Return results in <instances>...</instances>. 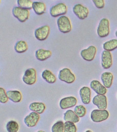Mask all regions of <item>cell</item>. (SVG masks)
<instances>
[{
    "instance_id": "cell-9",
    "label": "cell",
    "mask_w": 117,
    "mask_h": 132,
    "mask_svg": "<svg viewBox=\"0 0 117 132\" xmlns=\"http://www.w3.org/2000/svg\"><path fill=\"white\" fill-rule=\"evenodd\" d=\"M74 13L76 15L80 20H85L87 18L89 14L88 8L81 4H76L73 8Z\"/></svg>"
},
{
    "instance_id": "cell-18",
    "label": "cell",
    "mask_w": 117,
    "mask_h": 132,
    "mask_svg": "<svg viewBox=\"0 0 117 132\" xmlns=\"http://www.w3.org/2000/svg\"><path fill=\"white\" fill-rule=\"evenodd\" d=\"M102 82L106 88H110L112 85L114 76L111 72H105L103 73L101 77Z\"/></svg>"
},
{
    "instance_id": "cell-31",
    "label": "cell",
    "mask_w": 117,
    "mask_h": 132,
    "mask_svg": "<svg viewBox=\"0 0 117 132\" xmlns=\"http://www.w3.org/2000/svg\"><path fill=\"white\" fill-rule=\"evenodd\" d=\"M8 98L5 89L0 88V102L2 104H5L8 101Z\"/></svg>"
},
{
    "instance_id": "cell-7",
    "label": "cell",
    "mask_w": 117,
    "mask_h": 132,
    "mask_svg": "<svg viewBox=\"0 0 117 132\" xmlns=\"http://www.w3.org/2000/svg\"><path fill=\"white\" fill-rule=\"evenodd\" d=\"M23 81L28 85H33L37 81V73L34 68H30L27 69L24 73L23 78Z\"/></svg>"
},
{
    "instance_id": "cell-19",
    "label": "cell",
    "mask_w": 117,
    "mask_h": 132,
    "mask_svg": "<svg viewBox=\"0 0 117 132\" xmlns=\"http://www.w3.org/2000/svg\"><path fill=\"white\" fill-rule=\"evenodd\" d=\"M8 99L14 103H20L22 100L23 96L18 90H9L6 92Z\"/></svg>"
},
{
    "instance_id": "cell-1",
    "label": "cell",
    "mask_w": 117,
    "mask_h": 132,
    "mask_svg": "<svg viewBox=\"0 0 117 132\" xmlns=\"http://www.w3.org/2000/svg\"><path fill=\"white\" fill-rule=\"evenodd\" d=\"M57 24L59 30L64 34L69 33L72 30V25L69 18L62 15L57 19Z\"/></svg>"
},
{
    "instance_id": "cell-2",
    "label": "cell",
    "mask_w": 117,
    "mask_h": 132,
    "mask_svg": "<svg viewBox=\"0 0 117 132\" xmlns=\"http://www.w3.org/2000/svg\"><path fill=\"white\" fill-rule=\"evenodd\" d=\"M109 113L106 110L95 109L92 111L91 119L94 122H100L107 120Z\"/></svg>"
},
{
    "instance_id": "cell-10",
    "label": "cell",
    "mask_w": 117,
    "mask_h": 132,
    "mask_svg": "<svg viewBox=\"0 0 117 132\" xmlns=\"http://www.w3.org/2000/svg\"><path fill=\"white\" fill-rule=\"evenodd\" d=\"M97 50L96 47L91 45L86 49L82 50L80 53L81 56L84 60L87 61H92L94 60L96 55Z\"/></svg>"
},
{
    "instance_id": "cell-23",
    "label": "cell",
    "mask_w": 117,
    "mask_h": 132,
    "mask_svg": "<svg viewBox=\"0 0 117 132\" xmlns=\"http://www.w3.org/2000/svg\"><path fill=\"white\" fill-rule=\"evenodd\" d=\"M42 78L50 84H53L57 81V78L55 75L48 70H45L42 72Z\"/></svg>"
},
{
    "instance_id": "cell-32",
    "label": "cell",
    "mask_w": 117,
    "mask_h": 132,
    "mask_svg": "<svg viewBox=\"0 0 117 132\" xmlns=\"http://www.w3.org/2000/svg\"><path fill=\"white\" fill-rule=\"evenodd\" d=\"M93 2L96 8L99 9L104 8L105 5V3L104 0H93Z\"/></svg>"
},
{
    "instance_id": "cell-4",
    "label": "cell",
    "mask_w": 117,
    "mask_h": 132,
    "mask_svg": "<svg viewBox=\"0 0 117 132\" xmlns=\"http://www.w3.org/2000/svg\"><path fill=\"white\" fill-rule=\"evenodd\" d=\"M12 14L21 23H24L28 20L30 17V12L27 9L15 7L13 9Z\"/></svg>"
},
{
    "instance_id": "cell-24",
    "label": "cell",
    "mask_w": 117,
    "mask_h": 132,
    "mask_svg": "<svg viewBox=\"0 0 117 132\" xmlns=\"http://www.w3.org/2000/svg\"><path fill=\"white\" fill-rule=\"evenodd\" d=\"M28 50V45L25 41H19L15 46V50L17 53H22L26 52Z\"/></svg>"
},
{
    "instance_id": "cell-3",
    "label": "cell",
    "mask_w": 117,
    "mask_h": 132,
    "mask_svg": "<svg viewBox=\"0 0 117 132\" xmlns=\"http://www.w3.org/2000/svg\"><path fill=\"white\" fill-rule=\"evenodd\" d=\"M59 78L61 81H64L68 84L73 83L76 79L75 75L72 72L70 69L68 68H63L60 71Z\"/></svg>"
},
{
    "instance_id": "cell-30",
    "label": "cell",
    "mask_w": 117,
    "mask_h": 132,
    "mask_svg": "<svg viewBox=\"0 0 117 132\" xmlns=\"http://www.w3.org/2000/svg\"><path fill=\"white\" fill-rule=\"evenodd\" d=\"M77 127L75 123L71 122H65L64 132H76Z\"/></svg>"
},
{
    "instance_id": "cell-28",
    "label": "cell",
    "mask_w": 117,
    "mask_h": 132,
    "mask_svg": "<svg viewBox=\"0 0 117 132\" xmlns=\"http://www.w3.org/2000/svg\"><path fill=\"white\" fill-rule=\"evenodd\" d=\"M65 123L62 121H59L54 124L51 128L52 132H64Z\"/></svg>"
},
{
    "instance_id": "cell-6",
    "label": "cell",
    "mask_w": 117,
    "mask_h": 132,
    "mask_svg": "<svg viewBox=\"0 0 117 132\" xmlns=\"http://www.w3.org/2000/svg\"><path fill=\"white\" fill-rule=\"evenodd\" d=\"M68 11V8L63 3H58L51 7L50 11L51 15L54 17L65 15Z\"/></svg>"
},
{
    "instance_id": "cell-14",
    "label": "cell",
    "mask_w": 117,
    "mask_h": 132,
    "mask_svg": "<svg viewBox=\"0 0 117 132\" xmlns=\"http://www.w3.org/2000/svg\"><path fill=\"white\" fill-rule=\"evenodd\" d=\"M93 103L99 109L106 110L108 106L107 96L105 95H97L93 97Z\"/></svg>"
},
{
    "instance_id": "cell-21",
    "label": "cell",
    "mask_w": 117,
    "mask_h": 132,
    "mask_svg": "<svg viewBox=\"0 0 117 132\" xmlns=\"http://www.w3.org/2000/svg\"><path fill=\"white\" fill-rule=\"evenodd\" d=\"M29 108L31 111L35 112L38 114H41L45 111L46 107L45 104L41 102H33L30 104Z\"/></svg>"
},
{
    "instance_id": "cell-16",
    "label": "cell",
    "mask_w": 117,
    "mask_h": 132,
    "mask_svg": "<svg viewBox=\"0 0 117 132\" xmlns=\"http://www.w3.org/2000/svg\"><path fill=\"white\" fill-rule=\"evenodd\" d=\"M90 87L98 95H105L107 93L106 88L98 80H93L91 82Z\"/></svg>"
},
{
    "instance_id": "cell-22",
    "label": "cell",
    "mask_w": 117,
    "mask_h": 132,
    "mask_svg": "<svg viewBox=\"0 0 117 132\" xmlns=\"http://www.w3.org/2000/svg\"><path fill=\"white\" fill-rule=\"evenodd\" d=\"M33 9L38 15H42L46 11V5L43 2H33Z\"/></svg>"
},
{
    "instance_id": "cell-20",
    "label": "cell",
    "mask_w": 117,
    "mask_h": 132,
    "mask_svg": "<svg viewBox=\"0 0 117 132\" xmlns=\"http://www.w3.org/2000/svg\"><path fill=\"white\" fill-rule=\"evenodd\" d=\"M64 119L66 122H71L74 123L80 122V117L72 110H68L64 114Z\"/></svg>"
},
{
    "instance_id": "cell-11",
    "label": "cell",
    "mask_w": 117,
    "mask_h": 132,
    "mask_svg": "<svg viewBox=\"0 0 117 132\" xmlns=\"http://www.w3.org/2000/svg\"><path fill=\"white\" fill-rule=\"evenodd\" d=\"M40 119V114L33 111L25 117L24 122L28 127H33L36 126Z\"/></svg>"
},
{
    "instance_id": "cell-33",
    "label": "cell",
    "mask_w": 117,
    "mask_h": 132,
    "mask_svg": "<svg viewBox=\"0 0 117 132\" xmlns=\"http://www.w3.org/2000/svg\"><path fill=\"white\" fill-rule=\"evenodd\" d=\"M36 132H45V131L43 130H39L37 131Z\"/></svg>"
},
{
    "instance_id": "cell-26",
    "label": "cell",
    "mask_w": 117,
    "mask_h": 132,
    "mask_svg": "<svg viewBox=\"0 0 117 132\" xmlns=\"http://www.w3.org/2000/svg\"><path fill=\"white\" fill-rule=\"evenodd\" d=\"M20 128L18 123L14 120H11L6 125V129L8 132H18Z\"/></svg>"
},
{
    "instance_id": "cell-34",
    "label": "cell",
    "mask_w": 117,
    "mask_h": 132,
    "mask_svg": "<svg viewBox=\"0 0 117 132\" xmlns=\"http://www.w3.org/2000/svg\"><path fill=\"white\" fill-rule=\"evenodd\" d=\"M86 132H93L92 131L90 130H87L86 131Z\"/></svg>"
},
{
    "instance_id": "cell-17",
    "label": "cell",
    "mask_w": 117,
    "mask_h": 132,
    "mask_svg": "<svg viewBox=\"0 0 117 132\" xmlns=\"http://www.w3.org/2000/svg\"><path fill=\"white\" fill-rule=\"evenodd\" d=\"M35 55L38 60L41 61H44L51 57L52 53L51 51L49 50H45L41 48L36 50Z\"/></svg>"
},
{
    "instance_id": "cell-25",
    "label": "cell",
    "mask_w": 117,
    "mask_h": 132,
    "mask_svg": "<svg viewBox=\"0 0 117 132\" xmlns=\"http://www.w3.org/2000/svg\"><path fill=\"white\" fill-rule=\"evenodd\" d=\"M103 48L106 51H112L117 48V39H112L105 42Z\"/></svg>"
},
{
    "instance_id": "cell-8",
    "label": "cell",
    "mask_w": 117,
    "mask_h": 132,
    "mask_svg": "<svg viewBox=\"0 0 117 132\" xmlns=\"http://www.w3.org/2000/svg\"><path fill=\"white\" fill-rule=\"evenodd\" d=\"M50 33V27L48 25H44L39 27L35 31V36L38 40L44 41L48 38Z\"/></svg>"
},
{
    "instance_id": "cell-35",
    "label": "cell",
    "mask_w": 117,
    "mask_h": 132,
    "mask_svg": "<svg viewBox=\"0 0 117 132\" xmlns=\"http://www.w3.org/2000/svg\"><path fill=\"white\" fill-rule=\"evenodd\" d=\"M115 35H116V37H117V31H116Z\"/></svg>"
},
{
    "instance_id": "cell-15",
    "label": "cell",
    "mask_w": 117,
    "mask_h": 132,
    "mask_svg": "<svg viewBox=\"0 0 117 132\" xmlns=\"http://www.w3.org/2000/svg\"><path fill=\"white\" fill-rule=\"evenodd\" d=\"M80 95L81 101L85 104H88L91 101V91L87 86L82 87L80 91Z\"/></svg>"
},
{
    "instance_id": "cell-13",
    "label": "cell",
    "mask_w": 117,
    "mask_h": 132,
    "mask_svg": "<svg viewBox=\"0 0 117 132\" xmlns=\"http://www.w3.org/2000/svg\"><path fill=\"white\" fill-rule=\"evenodd\" d=\"M101 60L102 67L104 69H109L113 64L112 56L111 53L106 50L103 51L101 55Z\"/></svg>"
},
{
    "instance_id": "cell-29",
    "label": "cell",
    "mask_w": 117,
    "mask_h": 132,
    "mask_svg": "<svg viewBox=\"0 0 117 132\" xmlns=\"http://www.w3.org/2000/svg\"><path fill=\"white\" fill-rule=\"evenodd\" d=\"M74 111L80 118H82L86 115V109L83 105H77L74 108Z\"/></svg>"
},
{
    "instance_id": "cell-27",
    "label": "cell",
    "mask_w": 117,
    "mask_h": 132,
    "mask_svg": "<svg viewBox=\"0 0 117 132\" xmlns=\"http://www.w3.org/2000/svg\"><path fill=\"white\" fill-rule=\"evenodd\" d=\"M17 3L18 7L20 8L30 10L33 9V2L30 0H18Z\"/></svg>"
},
{
    "instance_id": "cell-5",
    "label": "cell",
    "mask_w": 117,
    "mask_h": 132,
    "mask_svg": "<svg viewBox=\"0 0 117 132\" xmlns=\"http://www.w3.org/2000/svg\"><path fill=\"white\" fill-rule=\"evenodd\" d=\"M97 32L98 36L101 38H105L110 34V23L106 18L102 19L99 23Z\"/></svg>"
},
{
    "instance_id": "cell-12",
    "label": "cell",
    "mask_w": 117,
    "mask_h": 132,
    "mask_svg": "<svg viewBox=\"0 0 117 132\" xmlns=\"http://www.w3.org/2000/svg\"><path fill=\"white\" fill-rule=\"evenodd\" d=\"M77 103V100L74 96L66 97L62 99L60 101L59 105L61 109H67L75 106Z\"/></svg>"
}]
</instances>
